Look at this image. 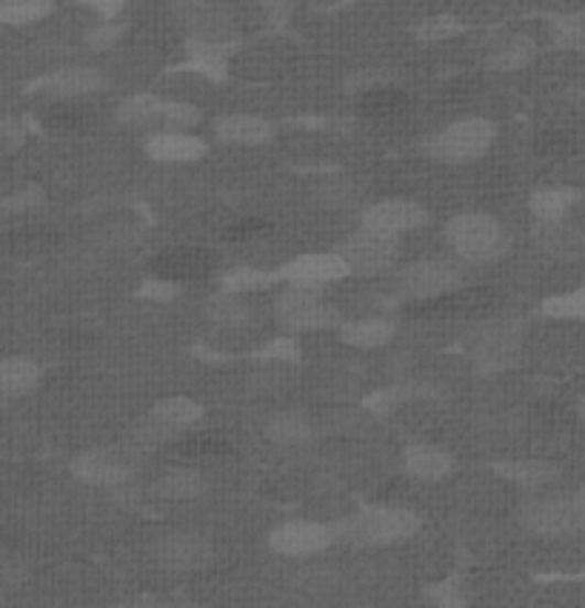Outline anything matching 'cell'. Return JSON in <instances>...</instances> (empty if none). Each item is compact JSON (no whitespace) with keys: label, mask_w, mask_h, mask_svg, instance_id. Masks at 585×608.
Segmentation results:
<instances>
[{"label":"cell","mask_w":585,"mask_h":608,"mask_svg":"<svg viewBox=\"0 0 585 608\" xmlns=\"http://www.w3.org/2000/svg\"><path fill=\"white\" fill-rule=\"evenodd\" d=\"M383 84L380 72H360V75L349 77V91H377Z\"/></svg>","instance_id":"obj_42"},{"label":"cell","mask_w":585,"mask_h":608,"mask_svg":"<svg viewBox=\"0 0 585 608\" xmlns=\"http://www.w3.org/2000/svg\"><path fill=\"white\" fill-rule=\"evenodd\" d=\"M201 109L192 104H183V100H172V104H163L161 120L175 129H192L201 123Z\"/></svg>","instance_id":"obj_36"},{"label":"cell","mask_w":585,"mask_h":608,"mask_svg":"<svg viewBox=\"0 0 585 608\" xmlns=\"http://www.w3.org/2000/svg\"><path fill=\"white\" fill-rule=\"evenodd\" d=\"M0 557H3V554H0Z\"/></svg>","instance_id":"obj_44"},{"label":"cell","mask_w":585,"mask_h":608,"mask_svg":"<svg viewBox=\"0 0 585 608\" xmlns=\"http://www.w3.org/2000/svg\"><path fill=\"white\" fill-rule=\"evenodd\" d=\"M123 35H126L123 23L104 21L98 29H91V32H89V46H91V50H98V52L109 50V46H115V43H118Z\"/></svg>","instance_id":"obj_38"},{"label":"cell","mask_w":585,"mask_h":608,"mask_svg":"<svg viewBox=\"0 0 585 608\" xmlns=\"http://www.w3.org/2000/svg\"><path fill=\"white\" fill-rule=\"evenodd\" d=\"M461 32H466V26L461 21H454L452 14H437V18H429L418 26V37L425 43L446 41V37L461 35Z\"/></svg>","instance_id":"obj_34"},{"label":"cell","mask_w":585,"mask_h":608,"mask_svg":"<svg viewBox=\"0 0 585 608\" xmlns=\"http://www.w3.org/2000/svg\"><path fill=\"white\" fill-rule=\"evenodd\" d=\"M523 351V326L520 323H497L488 329L474 349V363L483 374H497L517 366Z\"/></svg>","instance_id":"obj_8"},{"label":"cell","mask_w":585,"mask_h":608,"mask_svg":"<svg viewBox=\"0 0 585 608\" xmlns=\"http://www.w3.org/2000/svg\"><path fill=\"white\" fill-rule=\"evenodd\" d=\"M41 374H43L41 366H37L35 360H26V357H9V360H0V400L26 394L29 389H35Z\"/></svg>","instance_id":"obj_20"},{"label":"cell","mask_w":585,"mask_h":608,"mask_svg":"<svg viewBox=\"0 0 585 608\" xmlns=\"http://www.w3.org/2000/svg\"><path fill=\"white\" fill-rule=\"evenodd\" d=\"M335 543L332 525L314 523V520H289L269 534V549L283 557H308V554L326 552Z\"/></svg>","instance_id":"obj_9"},{"label":"cell","mask_w":585,"mask_h":608,"mask_svg":"<svg viewBox=\"0 0 585 608\" xmlns=\"http://www.w3.org/2000/svg\"><path fill=\"white\" fill-rule=\"evenodd\" d=\"M463 272L452 260H420L400 272V294L411 301H432L461 286Z\"/></svg>","instance_id":"obj_6"},{"label":"cell","mask_w":585,"mask_h":608,"mask_svg":"<svg viewBox=\"0 0 585 608\" xmlns=\"http://www.w3.org/2000/svg\"><path fill=\"white\" fill-rule=\"evenodd\" d=\"M201 417H203V405L192 398H166L152 409V420H158V423L172 428L197 423Z\"/></svg>","instance_id":"obj_28"},{"label":"cell","mask_w":585,"mask_h":608,"mask_svg":"<svg viewBox=\"0 0 585 608\" xmlns=\"http://www.w3.org/2000/svg\"><path fill=\"white\" fill-rule=\"evenodd\" d=\"M140 297H147V301H158V303H169L175 301L181 289H177L175 280H149L143 286L138 289Z\"/></svg>","instance_id":"obj_39"},{"label":"cell","mask_w":585,"mask_h":608,"mask_svg":"<svg viewBox=\"0 0 585 608\" xmlns=\"http://www.w3.org/2000/svg\"><path fill=\"white\" fill-rule=\"evenodd\" d=\"M217 138L235 146H260L266 140H272L274 127L258 115H226L215 123Z\"/></svg>","instance_id":"obj_17"},{"label":"cell","mask_w":585,"mask_h":608,"mask_svg":"<svg viewBox=\"0 0 585 608\" xmlns=\"http://www.w3.org/2000/svg\"><path fill=\"white\" fill-rule=\"evenodd\" d=\"M495 123L486 118L457 120L452 127L440 129L437 134L425 140V152L434 161L443 163H468L477 161L495 143Z\"/></svg>","instance_id":"obj_2"},{"label":"cell","mask_w":585,"mask_h":608,"mask_svg":"<svg viewBox=\"0 0 585 608\" xmlns=\"http://www.w3.org/2000/svg\"><path fill=\"white\" fill-rule=\"evenodd\" d=\"M206 491V480L195 469H169L154 482V495L166 500H192Z\"/></svg>","instance_id":"obj_24"},{"label":"cell","mask_w":585,"mask_h":608,"mask_svg":"<svg viewBox=\"0 0 585 608\" xmlns=\"http://www.w3.org/2000/svg\"><path fill=\"white\" fill-rule=\"evenodd\" d=\"M403 466L418 480H443L454 471V457L434 446H409L403 455Z\"/></svg>","instance_id":"obj_18"},{"label":"cell","mask_w":585,"mask_h":608,"mask_svg":"<svg viewBox=\"0 0 585 608\" xmlns=\"http://www.w3.org/2000/svg\"><path fill=\"white\" fill-rule=\"evenodd\" d=\"M274 274H278V280H286V283H314V286H323V283H332V280L349 278L351 269L337 252H317L300 254V258L289 260L286 267L278 269Z\"/></svg>","instance_id":"obj_12"},{"label":"cell","mask_w":585,"mask_h":608,"mask_svg":"<svg viewBox=\"0 0 585 608\" xmlns=\"http://www.w3.org/2000/svg\"><path fill=\"white\" fill-rule=\"evenodd\" d=\"M161 269L169 274H177V278H195V274L203 272V260L197 252H177L161 260Z\"/></svg>","instance_id":"obj_37"},{"label":"cell","mask_w":585,"mask_h":608,"mask_svg":"<svg viewBox=\"0 0 585 608\" xmlns=\"http://www.w3.org/2000/svg\"><path fill=\"white\" fill-rule=\"evenodd\" d=\"M429 600L437 602V606H443V608L463 606V602H466L463 600L457 580H443V583H437V586L429 588Z\"/></svg>","instance_id":"obj_40"},{"label":"cell","mask_w":585,"mask_h":608,"mask_svg":"<svg viewBox=\"0 0 585 608\" xmlns=\"http://www.w3.org/2000/svg\"><path fill=\"white\" fill-rule=\"evenodd\" d=\"M537 55V43L529 35H509L500 37L497 43H491V52H488V66L497 72H511L523 69L526 64H531Z\"/></svg>","instance_id":"obj_19"},{"label":"cell","mask_w":585,"mask_h":608,"mask_svg":"<svg viewBox=\"0 0 585 608\" xmlns=\"http://www.w3.org/2000/svg\"><path fill=\"white\" fill-rule=\"evenodd\" d=\"M418 529V514L409 509H394V506H366L351 518L332 525L335 540L351 545H389L411 538Z\"/></svg>","instance_id":"obj_1"},{"label":"cell","mask_w":585,"mask_h":608,"mask_svg":"<svg viewBox=\"0 0 585 608\" xmlns=\"http://www.w3.org/2000/svg\"><path fill=\"white\" fill-rule=\"evenodd\" d=\"M531 235H534L537 249H543L545 254L557 260H577L585 249L583 229L577 224H572L568 217H560V220H537Z\"/></svg>","instance_id":"obj_14"},{"label":"cell","mask_w":585,"mask_h":608,"mask_svg":"<svg viewBox=\"0 0 585 608\" xmlns=\"http://www.w3.org/2000/svg\"><path fill=\"white\" fill-rule=\"evenodd\" d=\"M274 315L289 332H321L335 329L340 323L337 308L326 306L321 286L314 283H289V289L274 301Z\"/></svg>","instance_id":"obj_4"},{"label":"cell","mask_w":585,"mask_h":608,"mask_svg":"<svg viewBox=\"0 0 585 608\" xmlns=\"http://www.w3.org/2000/svg\"><path fill=\"white\" fill-rule=\"evenodd\" d=\"M491 471L506 480L517 482V486H526V489H537V486H545V482L557 480L560 471L557 466L543 460H517V463H495Z\"/></svg>","instance_id":"obj_22"},{"label":"cell","mask_w":585,"mask_h":608,"mask_svg":"<svg viewBox=\"0 0 585 608\" xmlns=\"http://www.w3.org/2000/svg\"><path fill=\"white\" fill-rule=\"evenodd\" d=\"M77 3H84V7H89L91 12L100 14L104 21H115L120 12H123L126 0H77Z\"/></svg>","instance_id":"obj_41"},{"label":"cell","mask_w":585,"mask_h":608,"mask_svg":"<svg viewBox=\"0 0 585 608\" xmlns=\"http://www.w3.org/2000/svg\"><path fill=\"white\" fill-rule=\"evenodd\" d=\"M452 249L468 263H491L509 249L506 229L491 215H461L446 226Z\"/></svg>","instance_id":"obj_3"},{"label":"cell","mask_w":585,"mask_h":608,"mask_svg":"<svg viewBox=\"0 0 585 608\" xmlns=\"http://www.w3.org/2000/svg\"><path fill=\"white\" fill-rule=\"evenodd\" d=\"M258 360H269V363H297L300 360V343L294 337H274L272 343H266L258 351Z\"/></svg>","instance_id":"obj_35"},{"label":"cell","mask_w":585,"mask_h":608,"mask_svg":"<svg viewBox=\"0 0 585 608\" xmlns=\"http://www.w3.org/2000/svg\"><path fill=\"white\" fill-rule=\"evenodd\" d=\"M104 89V75L98 69H89V66H69V69L52 72V75L35 80L32 91H41V95H50L57 100L69 98H84L91 91Z\"/></svg>","instance_id":"obj_15"},{"label":"cell","mask_w":585,"mask_h":608,"mask_svg":"<svg viewBox=\"0 0 585 608\" xmlns=\"http://www.w3.org/2000/svg\"><path fill=\"white\" fill-rule=\"evenodd\" d=\"M161 112H163L161 98H154V95H134V98L123 100V104L118 106V120L123 123V127L147 129L161 120Z\"/></svg>","instance_id":"obj_27"},{"label":"cell","mask_w":585,"mask_h":608,"mask_svg":"<svg viewBox=\"0 0 585 608\" xmlns=\"http://www.w3.org/2000/svg\"><path fill=\"white\" fill-rule=\"evenodd\" d=\"M266 437L280 446H297V443L312 441V426L294 412H280L266 423Z\"/></svg>","instance_id":"obj_26"},{"label":"cell","mask_w":585,"mask_h":608,"mask_svg":"<svg viewBox=\"0 0 585 608\" xmlns=\"http://www.w3.org/2000/svg\"><path fill=\"white\" fill-rule=\"evenodd\" d=\"M152 554L166 572H201V568L212 566V560H215V549L195 534L161 538L154 543Z\"/></svg>","instance_id":"obj_10"},{"label":"cell","mask_w":585,"mask_h":608,"mask_svg":"<svg viewBox=\"0 0 585 608\" xmlns=\"http://www.w3.org/2000/svg\"><path fill=\"white\" fill-rule=\"evenodd\" d=\"M206 140L186 132H158L147 140V154L161 163H195L206 158Z\"/></svg>","instance_id":"obj_16"},{"label":"cell","mask_w":585,"mask_h":608,"mask_svg":"<svg viewBox=\"0 0 585 608\" xmlns=\"http://www.w3.org/2000/svg\"><path fill=\"white\" fill-rule=\"evenodd\" d=\"M209 317L217 326H226V329H237V326H249L254 321V308L246 301H240V294L224 292L212 297L209 303Z\"/></svg>","instance_id":"obj_25"},{"label":"cell","mask_w":585,"mask_h":608,"mask_svg":"<svg viewBox=\"0 0 585 608\" xmlns=\"http://www.w3.org/2000/svg\"><path fill=\"white\" fill-rule=\"evenodd\" d=\"M337 254L349 263L351 272L377 274L398 260V238L380 235V231L371 229H360L349 240H343Z\"/></svg>","instance_id":"obj_7"},{"label":"cell","mask_w":585,"mask_h":608,"mask_svg":"<svg viewBox=\"0 0 585 608\" xmlns=\"http://www.w3.org/2000/svg\"><path fill=\"white\" fill-rule=\"evenodd\" d=\"M551 37L563 50H583L585 29H583V14H557L551 18Z\"/></svg>","instance_id":"obj_32"},{"label":"cell","mask_w":585,"mask_h":608,"mask_svg":"<svg viewBox=\"0 0 585 608\" xmlns=\"http://www.w3.org/2000/svg\"><path fill=\"white\" fill-rule=\"evenodd\" d=\"M391 337H394V323L386 317H369V321L343 323L340 326V340L355 349H377V346H386Z\"/></svg>","instance_id":"obj_21"},{"label":"cell","mask_w":585,"mask_h":608,"mask_svg":"<svg viewBox=\"0 0 585 608\" xmlns=\"http://www.w3.org/2000/svg\"><path fill=\"white\" fill-rule=\"evenodd\" d=\"M278 283V274L274 272H263V269H251V267H240L231 269V272L224 274V289L226 292L243 294V292H254V289H266Z\"/></svg>","instance_id":"obj_31"},{"label":"cell","mask_w":585,"mask_h":608,"mask_svg":"<svg viewBox=\"0 0 585 608\" xmlns=\"http://www.w3.org/2000/svg\"><path fill=\"white\" fill-rule=\"evenodd\" d=\"M520 523L543 538H563L583 529L585 503L583 495L551 497V500H534L520 511Z\"/></svg>","instance_id":"obj_5"},{"label":"cell","mask_w":585,"mask_h":608,"mask_svg":"<svg viewBox=\"0 0 585 608\" xmlns=\"http://www.w3.org/2000/svg\"><path fill=\"white\" fill-rule=\"evenodd\" d=\"M423 224H429V211L414 200H380L362 215V229L391 235V238Z\"/></svg>","instance_id":"obj_11"},{"label":"cell","mask_w":585,"mask_h":608,"mask_svg":"<svg viewBox=\"0 0 585 608\" xmlns=\"http://www.w3.org/2000/svg\"><path fill=\"white\" fill-rule=\"evenodd\" d=\"M543 315L554 317V321H579L585 315V292L583 289H572V292L545 297Z\"/></svg>","instance_id":"obj_30"},{"label":"cell","mask_w":585,"mask_h":608,"mask_svg":"<svg viewBox=\"0 0 585 608\" xmlns=\"http://www.w3.org/2000/svg\"><path fill=\"white\" fill-rule=\"evenodd\" d=\"M579 203V189L572 186H554V189H540L531 197V211L537 220H560L568 217Z\"/></svg>","instance_id":"obj_23"},{"label":"cell","mask_w":585,"mask_h":608,"mask_svg":"<svg viewBox=\"0 0 585 608\" xmlns=\"http://www.w3.org/2000/svg\"><path fill=\"white\" fill-rule=\"evenodd\" d=\"M0 602H3V591H0Z\"/></svg>","instance_id":"obj_43"},{"label":"cell","mask_w":585,"mask_h":608,"mask_svg":"<svg viewBox=\"0 0 585 608\" xmlns=\"http://www.w3.org/2000/svg\"><path fill=\"white\" fill-rule=\"evenodd\" d=\"M72 471L89 486H120L132 477V466L112 448H91L72 463Z\"/></svg>","instance_id":"obj_13"},{"label":"cell","mask_w":585,"mask_h":608,"mask_svg":"<svg viewBox=\"0 0 585 608\" xmlns=\"http://www.w3.org/2000/svg\"><path fill=\"white\" fill-rule=\"evenodd\" d=\"M414 394H425V389H414V386H391V389H380V392H375L371 398H366V409L380 414V417H386V414L394 412L403 400L414 398Z\"/></svg>","instance_id":"obj_33"},{"label":"cell","mask_w":585,"mask_h":608,"mask_svg":"<svg viewBox=\"0 0 585 608\" xmlns=\"http://www.w3.org/2000/svg\"><path fill=\"white\" fill-rule=\"evenodd\" d=\"M52 9H55L52 0H0V23H12V26L35 23L43 21Z\"/></svg>","instance_id":"obj_29"}]
</instances>
